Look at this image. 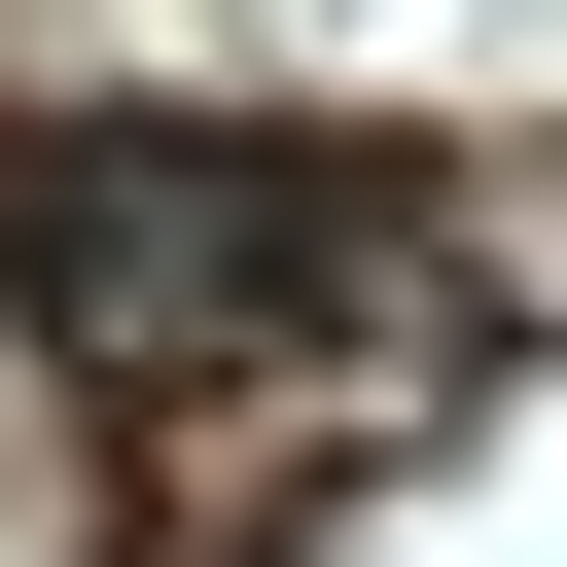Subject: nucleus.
<instances>
[{
  "label": "nucleus",
  "mask_w": 567,
  "mask_h": 567,
  "mask_svg": "<svg viewBox=\"0 0 567 567\" xmlns=\"http://www.w3.org/2000/svg\"><path fill=\"white\" fill-rule=\"evenodd\" d=\"M390 248V142H213V106H0V284L35 319H319Z\"/></svg>",
  "instance_id": "1"
}]
</instances>
